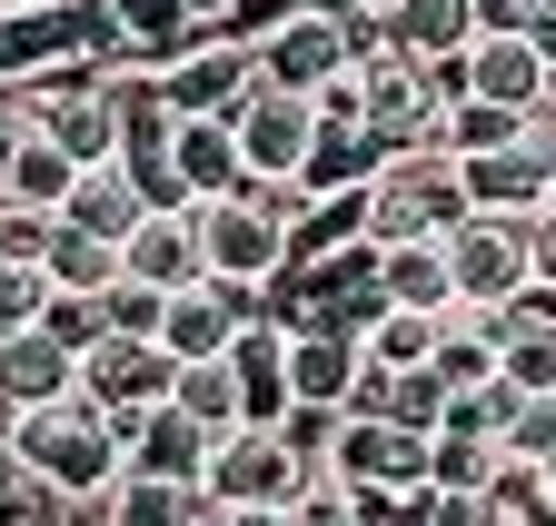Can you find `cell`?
I'll list each match as a JSON object with an SVG mask.
<instances>
[{
  "mask_svg": "<svg viewBox=\"0 0 556 526\" xmlns=\"http://www.w3.org/2000/svg\"><path fill=\"white\" fill-rule=\"evenodd\" d=\"M299 219H308L299 179H239L229 200H199V269L229 288H268L299 248Z\"/></svg>",
  "mask_w": 556,
  "mask_h": 526,
  "instance_id": "1",
  "label": "cell"
},
{
  "mask_svg": "<svg viewBox=\"0 0 556 526\" xmlns=\"http://www.w3.org/2000/svg\"><path fill=\"white\" fill-rule=\"evenodd\" d=\"M0 447L21 457V467H30L60 506H100L110 477H119V427L80 398V387H70V398H50V408H11Z\"/></svg>",
  "mask_w": 556,
  "mask_h": 526,
  "instance_id": "2",
  "label": "cell"
},
{
  "mask_svg": "<svg viewBox=\"0 0 556 526\" xmlns=\"http://www.w3.org/2000/svg\"><path fill=\"white\" fill-rule=\"evenodd\" d=\"M457 219H477V209H467L457 159H447V150H388V159H378V179H368V219H358V239H368V248H397V239H447Z\"/></svg>",
  "mask_w": 556,
  "mask_h": 526,
  "instance_id": "3",
  "label": "cell"
},
{
  "mask_svg": "<svg viewBox=\"0 0 556 526\" xmlns=\"http://www.w3.org/2000/svg\"><path fill=\"white\" fill-rule=\"evenodd\" d=\"M438 248H447V298H457L467 318H497V308H517V298L536 288L517 219H457Z\"/></svg>",
  "mask_w": 556,
  "mask_h": 526,
  "instance_id": "4",
  "label": "cell"
},
{
  "mask_svg": "<svg viewBox=\"0 0 556 526\" xmlns=\"http://www.w3.org/2000/svg\"><path fill=\"white\" fill-rule=\"evenodd\" d=\"M299 457H289V437L278 427H219L208 437V457H199V497L208 506H299Z\"/></svg>",
  "mask_w": 556,
  "mask_h": 526,
  "instance_id": "5",
  "label": "cell"
},
{
  "mask_svg": "<svg viewBox=\"0 0 556 526\" xmlns=\"http://www.w3.org/2000/svg\"><path fill=\"white\" fill-rule=\"evenodd\" d=\"M249 90H258V60H249L239 30H189V40L160 60V100H169L179 119H229Z\"/></svg>",
  "mask_w": 556,
  "mask_h": 526,
  "instance_id": "6",
  "label": "cell"
},
{
  "mask_svg": "<svg viewBox=\"0 0 556 526\" xmlns=\"http://www.w3.org/2000/svg\"><path fill=\"white\" fill-rule=\"evenodd\" d=\"M169 377H179V358L160 348V338H90L80 348V398L129 437V418H150V408H169Z\"/></svg>",
  "mask_w": 556,
  "mask_h": 526,
  "instance_id": "7",
  "label": "cell"
},
{
  "mask_svg": "<svg viewBox=\"0 0 556 526\" xmlns=\"http://www.w3.org/2000/svg\"><path fill=\"white\" fill-rule=\"evenodd\" d=\"M328 467L368 497H417L428 487V427H397V418H358L338 408V437H328Z\"/></svg>",
  "mask_w": 556,
  "mask_h": 526,
  "instance_id": "8",
  "label": "cell"
},
{
  "mask_svg": "<svg viewBox=\"0 0 556 526\" xmlns=\"http://www.w3.org/2000/svg\"><path fill=\"white\" fill-rule=\"evenodd\" d=\"M308 129H318V100H299V90H249L239 110H229V140H239V169L249 179H299V159H308Z\"/></svg>",
  "mask_w": 556,
  "mask_h": 526,
  "instance_id": "9",
  "label": "cell"
},
{
  "mask_svg": "<svg viewBox=\"0 0 556 526\" xmlns=\"http://www.w3.org/2000/svg\"><path fill=\"white\" fill-rule=\"evenodd\" d=\"M268 308V288H229V279H189V288H169L160 298V348L189 368V358H219L239 328Z\"/></svg>",
  "mask_w": 556,
  "mask_h": 526,
  "instance_id": "10",
  "label": "cell"
},
{
  "mask_svg": "<svg viewBox=\"0 0 556 526\" xmlns=\"http://www.w3.org/2000/svg\"><path fill=\"white\" fill-rule=\"evenodd\" d=\"M119 279H139V288H189V279H208L199 269V200H179V209H139V229L119 239Z\"/></svg>",
  "mask_w": 556,
  "mask_h": 526,
  "instance_id": "11",
  "label": "cell"
},
{
  "mask_svg": "<svg viewBox=\"0 0 556 526\" xmlns=\"http://www.w3.org/2000/svg\"><path fill=\"white\" fill-rule=\"evenodd\" d=\"M219 358H229V377H239V418H249V427H278V418H289V328H278L268 308L239 328Z\"/></svg>",
  "mask_w": 556,
  "mask_h": 526,
  "instance_id": "12",
  "label": "cell"
},
{
  "mask_svg": "<svg viewBox=\"0 0 556 526\" xmlns=\"http://www.w3.org/2000/svg\"><path fill=\"white\" fill-rule=\"evenodd\" d=\"M457 90L497 100V110H527V100H546V60L527 50V30H477L457 50Z\"/></svg>",
  "mask_w": 556,
  "mask_h": 526,
  "instance_id": "13",
  "label": "cell"
},
{
  "mask_svg": "<svg viewBox=\"0 0 556 526\" xmlns=\"http://www.w3.org/2000/svg\"><path fill=\"white\" fill-rule=\"evenodd\" d=\"M80 387V348H60L50 328H0V408H50Z\"/></svg>",
  "mask_w": 556,
  "mask_h": 526,
  "instance_id": "14",
  "label": "cell"
},
{
  "mask_svg": "<svg viewBox=\"0 0 556 526\" xmlns=\"http://www.w3.org/2000/svg\"><path fill=\"white\" fill-rule=\"evenodd\" d=\"M378 159H388V140L368 119H338V110H318V129H308V159H299V189L308 200H328V189H368L378 179Z\"/></svg>",
  "mask_w": 556,
  "mask_h": 526,
  "instance_id": "15",
  "label": "cell"
},
{
  "mask_svg": "<svg viewBox=\"0 0 556 526\" xmlns=\"http://www.w3.org/2000/svg\"><path fill=\"white\" fill-rule=\"evenodd\" d=\"M160 159H169V189H179V200H229V189L249 179L229 119H169V150Z\"/></svg>",
  "mask_w": 556,
  "mask_h": 526,
  "instance_id": "16",
  "label": "cell"
},
{
  "mask_svg": "<svg viewBox=\"0 0 556 526\" xmlns=\"http://www.w3.org/2000/svg\"><path fill=\"white\" fill-rule=\"evenodd\" d=\"M457 179H467V209H477V219H536V209H546V159H527L517 140L457 159Z\"/></svg>",
  "mask_w": 556,
  "mask_h": 526,
  "instance_id": "17",
  "label": "cell"
},
{
  "mask_svg": "<svg viewBox=\"0 0 556 526\" xmlns=\"http://www.w3.org/2000/svg\"><path fill=\"white\" fill-rule=\"evenodd\" d=\"M139 209H150V200H139V179H129L119 159L70 169V189H60V229H90V239H110V248L139 229Z\"/></svg>",
  "mask_w": 556,
  "mask_h": 526,
  "instance_id": "18",
  "label": "cell"
},
{
  "mask_svg": "<svg viewBox=\"0 0 556 526\" xmlns=\"http://www.w3.org/2000/svg\"><path fill=\"white\" fill-rule=\"evenodd\" d=\"M348 387H358V338L289 328V408H348Z\"/></svg>",
  "mask_w": 556,
  "mask_h": 526,
  "instance_id": "19",
  "label": "cell"
},
{
  "mask_svg": "<svg viewBox=\"0 0 556 526\" xmlns=\"http://www.w3.org/2000/svg\"><path fill=\"white\" fill-rule=\"evenodd\" d=\"M199 457H208V437H199L179 408L129 418V437H119V467H129V477H189V487H199Z\"/></svg>",
  "mask_w": 556,
  "mask_h": 526,
  "instance_id": "20",
  "label": "cell"
},
{
  "mask_svg": "<svg viewBox=\"0 0 556 526\" xmlns=\"http://www.w3.org/2000/svg\"><path fill=\"white\" fill-rule=\"evenodd\" d=\"M378 298H388V308H438V318H447V308H457V298H447V248H438V239L378 248Z\"/></svg>",
  "mask_w": 556,
  "mask_h": 526,
  "instance_id": "21",
  "label": "cell"
},
{
  "mask_svg": "<svg viewBox=\"0 0 556 526\" xmlns=\"http://www.w3.org/2000/svg\"><path fill=\"white\" fill-rule=\"evenodd\" d=\"M100 516H110V526H189V516H199V487H189V477H129V467H119L110 497H100Z\"/></svg>",
  "mask_w": 556,
  "mask_h": 526,
  "instance_id": "22",
  "label": "cell"
},
{
  "mask_svg": "<svg viewBox=\"0 0 556 526\" xmlns=\"http://www.w3.org/2000/svg\"><path fill=\"white\" fill-rule=\"evenodd\" d=\"M428 377H438V398H467V387H486V377H497V348H486V328H477L467 308H447V318H438Z\"/></svg>",
  "mask_w": 556,
  "mask_h": 526,
  "instance_id": "23",
  "label": "cell"
},
{
  "mask_svg": "<svg viewBox=\"0 0 556 526\" xmlns=\"http://www.w3.org/2000/svg\"><path fill=\"white\" fill-rule=\"evenodd\" d=\"M169 408H179L199 437H219V427H249V418H239V377H229V358H189V368L169 377Z\"/></svg>",
  "mask_w": 556,
  "mask_h": 526,
  "instance_id": "24",
  "label": "cell"
},
{
  "mask_svg": "<svg viewBox=\"0 0 556 526\" xmlns=\"http://www.w3.org/2000/svg\"><path fill=\"white\" fill-rule=\"evenodd\" d=\"M40 269H50V288H70V298H100V288L119 279V248H110V239H90V229H50Z\"/></svg>",
  "mask_w": 556,
  "mask_h": 526,
  "instance_id": "25",
  "label": "cell"
},
{
  "mask_svg": "<svg viewBox=\"0 0 556 526\" xmlns=\"http://www.w3.org/2000/svg\"><path fill=\"white\" fill-rule=\"evenodd\" d=\"M428 348H438V308H378L358 328V358L368 368H428Z\"/></svg>",
  "mask_w": 556,
  "mask_h": 526,
  "instance_id": "26",
  "label": "cell"
},
{
  "mask_svg": "<svg viewBox=\"0 0 556 526\" xmlns=\"http://www.w3.org/2000/svg\"><path fill=\"white\" fill-rule=\"evenodd\" d=\"M70 159L60 140H40V129H21V150L0 159V189H11V200H30V209H60V189H70Z\"/></svg>",
  "mask_w": 556,
  "mask_h": 526,
  "instance_id": "27",
  "label": "cell"
},
{
  "mask_svg": "<svg viewBox=\"0 0 556 526\" xmlns=\"http://www.w3.org/2000/svg\"><path fill=\"white\" fill-rule=\"evenodd\" d=\"M497 467H507L497 437H477V427H428V487H486Z\"/></svg>",
  "mask_w": 556,
  "mask_h": 526,
  "instance_id": "28",
  "label": "cell"
},
{
  "mask_svg": "<svg viewBox=\"0 0 556 526\" xmlns=\"http://www.w3.org/2000/svg\"><path fill=\"white\" fill-rule=\"evenodd\" d=\"M417 526H497V497L486 487H417V497H397Z\"/></svg>",
  "mask_w": 556,
  "mask_h": 526,
  "instance_id": "29",
  "label": "cell"
},
{
  "mask_svg": "<svg viewBox=\"0 0 556 526\" xmlns=\"http://www.w3.org/2000/svg\"><path fill=\"white\" fill-rule=\"evenodd\" d=\"M497 447H507V457H527V467H536V457L556 447V387H536V398H527V387H517V408H507V427H497Z\"/></svg>",
  "mask_w": 556,
  "mask_h": 526,
  "instance_id": "30",
  "label": "cell"
},
{
  "mask_svg": "<svg viewBox=\"0 0 556 526\" xmlns=\"http://www.w3.org/2000/svg\"><path fill=\"white\" fill-rule=\"evenodd\" d=\"M100 328H110V338H160V288L110 279V288H100Z\"/></svg>",
  "mask_w": 556,
  "mask_h": 526,
  "instance_id": "31",
  "label": "cell"
},
{
  "mask_svg": "<svg viewBox=\"0 0 556 526\" xmlns=\"http://www.w3.org/2000/svg\"><path fill=\"white\" fill-rule=\"evenodd\" d=\"M40 298H50V269H40V258H0V328H30Z\"/></svg>",
  "mask_w": 556,
  "mask_h": 526,
  "instance_id": "32",
  "label": "cell"
},
{
  "mask_svg": "<svg viewBox=\"0 0 556 526\" xmlns=\"http://www.w3.org/2000/svg\"><path fill=\"white\" fill-rule=\"evenodd\" d=\"M50 229H60V209H30V200H11V189H0V258H40Z\"/></svg>",
  "mask_w": 556,
  "mask_h": 526,
  "instance_id": "33",
  "label": "cell"
},
{
  "mask_svg": "<svg viewBox=\"0 0 556 526\" xmlns=\"http://www.w3.org/2000/svg\"><path fill=\"white\" fill-rule=\"evenodd\" d=\"M40 328H50L60 348H90V338H110V328H100V298H70V288H50V298H40Z\"/></svg>",
  "mask_w": 556,
  "mask_h": 526,
  "instance_id": "34",
  "label": "cell"
},
{
  "mask_svg": "<svg viewBox=\"0 0 556 526\" xmlns=\"http://www.w3.org/2000/svg\"><path fill=\"white\" fill-rule=\"evenodd\" d=\"M278 437H289V457L318 477V467H328V437H338V408H289V418H278Z\"/></svg>",
  "mask_w": 556,
  "mask_h": 526,
  "instance_id": "35",
  "label": "cell"
},
{
  "mask_svg": "<svg viewBox=\"0 0 556 526\" xmlns=\"http://www.w3.org/2000/svg\"><path fill=\"white\" fill-rule=\"evenodd\" d=\"M527 229V269H536V288H556V200L536 209V219H517Z\"/></svg>",
  "mask_w": 556,
  "mask_h": 526,
  "instance_id": "36",
  "label": "cell"
},
{
  "mask_svg": "<svg viewBox=\"0 0 556 526\" xmlns=\"http://www.w3.org/2000/svg\"><path fill=\"white\" fill-rule=\"evenodd\" d=\"M536 0H467V30H527Z\"/></svg>",
  "mask_w": 556,
  "mask_h": 526,
  "instance_id": "37",
  "label": "cell"
},
{
  "mask_svg": "<svg viewBox=\"0 0 556 526\" xmlns=\"http://www.w3.org/2000/svg\"><path fill=\"white\" fill-rule=\"evenodd\" d=\"M527 50L546 60V90H556V0H536V21H527Z\"/></svg>",
  "mask_w": 556,
  "mask_h": 526,
  "instance_id": "38",
  "label": "cell"
},
{
  "mask_svg": "<svg viewBox=\"0 0 556 526\" xmlns=\"http://www.w3.org/2000/svg\"><path fill=\"white\" fill-rule=\"evenodd\" d=\"M229 526H308L299 506H229Z\"/></svg>",
  "mask_w": 556,
  "mask_h": 526,
  "instance_id": "39",
  "label": "cell"
},
{
  "mask_svg": "<svg viewBox=\"0 0 556 526\" xmlns=\"http://www.w3.org/2000/svg\"><path fill=\"white\" fill-rule=\"evenodd\" d=\"M536 487H546V506H556V447H546V457H536Z\"/></svg>",
  "mask_w": 556,
  "mask_h": 526,
  "instance_id": "40",
  "label": "cell"
},
{
  "mask_svg": "<svg viewBox=\"0 0 556 526\" xmlns=\"http://www.w3.org/2000/svg\"><path fill=\"white\" fill-rule=\"evenodd\" d=\"M21 11H60V0H0V21H21Z\"/></svg>",
  "mask_w": 556,
  "mask_h": 526,
  "instance_id": "41",
  "label": "cell"
},
{
  "mask_svg": "<svg viewBox=\"0 0 556 526\" xmlns=\"http://www.w3.org/2000/svg\"><path fill=\"white\" fill-rule=\"evenodd\" d=\"M189 526H229V506H208V497H199V516H189Z\"/></svg>",
  "mask_w": 556,
  "mask_h": 526,
  "instance_id": "42",
  "label": "cell"
},
{
  "mask_svg": "<svg viewBox=\"0 0 556 526\" xmlns=\"http://www.w3.org/2000/svg\"><path fill=\"white\" fill-rule=\"evenodd\" d=\"M60 526H110V516H100V506H70V516H60Z\"/></svg>",
  "mask_w": 556,
  "mask_h": 526,
  "instance_id": "43",
  "label": "cell"
},
{
  "mask_svg": "<svg viewBox=\"0 0 556 526\" xmlns=\"http://www.w3.org/2000/svg\"><path fill=\"white\" fill-rule=\"evenodd\" d=\"M546 200H556V169H546Z\"/></svg>",
  "mask_w": 556,
  "mask_h": 526,
  "instance_id": "44",
  "label": "cell"
},
{
  "mask_svg": "<svg viewBox=\"0 0 556 526\" xmlns=\"http://www.w3.org/2000/svg\"><path fill=\"white\" fill-rule=\"evenodd\" d=\"M397 526H417V516H407V506H397Z\"/></svg>",
  "mask_w": 556,
  "mask_h": 526,
  "instance_id": "45",
  "label": "cell"
},
{
  "mask_svg": "<svg viewBox=\"0 0 556 526\" xmlns=\"http://www.w3.org/2000/svg\"><path fill=\"white\" fill-rule=\"evenodd\" d=\"M0 427H11V408H0Z\"/></svg>",
  "mask_w": 556,
  "mask_h": 526,
  "instance_id": "46",
  "label": "cell"
},
{
  "mask_svg": "<svg viewBox=\"0 0 556 526\" xmlns=\"http://www.w3.org/2000/svg\"><path fill=\"white\" fill-rule=\"evenodd\" d=\"M546 100H556V90H546Z\"/></svg>",
  "mask_w": 556,
  "mask_h": 526,
  "instance_id": "47",
  "label": "cell"
}]
</instances>
